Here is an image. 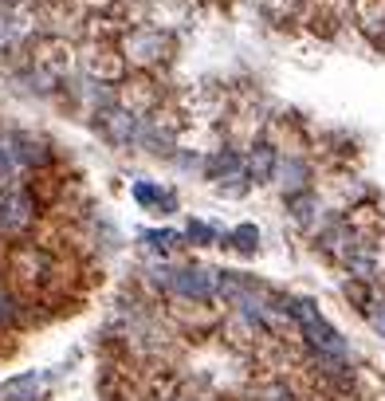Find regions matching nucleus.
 Listing matches in <instances>:
<instances>
[{
	"instance_id": "f257e3e1",
	"label": "nucleus",
	"mask_w": 385,
	"mask_h": 401,
	"mask_svg": "<svg viewBox=\"0 0 385 401\" xmlns=\"http://www.w3.org/2000/svg\"><path fill=\"white\" fill-rule=\"evenodd\" d=\"M9 268H12L16 287L28 291V295H48V291L55 287V280H60V264L52 260V252H43V248H35V244L12 248Z\"/></svg>"
},
{
	"instance_id": "f03ea898",
	"label": "nucleus",
	"mask_w": 385,
	"mask_h": 401,
	"mask_svg": "<svg viewBox=\"0 0 385 401\" xmlns=\"http://www.w3.org/2000/svg\"><path fill=\"white\" fill-rule=\"evenodd\" d=\"M287 315L295 319V323L303 326V334H307V342L311 346H318V354H334V358H342L346 354V342H342V334L334 331L330 323H326L323 315H318V307L315 303H307V299H291L287 303Z\"/></svg>"
},
{
	"instance_id": "7ed1b4c3",
	"label": "nucleus",
	"mask_w": 385,
	"mask_h": 401,
	"mask_svg": "<svg viewBox=\"0 0 385 401\" xmlns=\"http://www.w3.org/2000/svg\"><path fill=\"white\" fill-rule=\"evenodd\" d=\"M169 55V35L162 32H150V28H138L122 40V60L138 63V67H154Z\"/></svg>"
},
{
	"instance_id": "20e7f679",
	"label": "nucleus",
	"mask_w": 385,
	"mask_h": 401,
	"mask_svg": "<svg viewBox=\"0 0 385 401\" xmlns=\"http://www.w3.org/2000/svg\"><path fill=\"white\" fill-rule=\"evenodd\" d=\"M94 130H103V138L111 145H130L142 130H138V119L122 106H103V111L94 114Z\"/></svg>"
},
{
	"instance_id": "39448f33",
	"label": "nucleus",
	"mask_w": 385,
	"mask_h": 401,
	"mask_svg": "<svg viewBox=\"0 0 385 401\" xmlns=\"http://www.w3.org/2000/svg\"><path fill=\"white\" fill-rule=\"evenodd\" d=\"M169 283L177 295H185V299H197V303H205V299H213V291H216V280L205 272V268H181V272H169Z\"/></svg>"
},
{
	"instance_id": "423d86ee",
	"label": "nucleus",
	"mask_w": 385,
	"mask_h": 401,
	"mask_svg": "<svg viewBox=\"0 0 385 401\" xmlns=\"http://www.w3.org/2000/svg\"><path fill=\"white\" fill-rule=\"evenodd\" d=\"M122 111H130L134 119L150 114L157 106V87L150 79H122V99H118Z\"/></svg>"
},
{
	"instance_id": "0eeeda50",
	"label": "nucleus",
	"mask_w": 385,
	"mask_h": 401,
	"mask_svg": "<svg viewBox=\"0 0 385 401\" xmlns=\"http://www.w3.org/2000/svg\"><path fill=\"white\" fill-rule=\"evenodd\" d=\"M35 63H40L52 79H60L71 71V48L63 40H43L40 48H35Z\"/></svg>"
},
{
	"instance_id": "6e6552de",
	"label": "nucleus",
	"mask_w": 385,
	"mask_h": 401,
	"mask_svg": "<svg viewBox=\"0 0 385 401\" xmlns=\"http://www.w3.org/2000/svg\"><path fill=\"white\" fill-rule=\"evenodd\" d=\"M87 71H91L94 79H103V83H118L122 71H126V60H122L118 52H111V48H94V52L87 55Z\"/></svg>"
},
{
	"instance_id": "1a4fd4ad",
	"label": "nucleus",
	"mask_w": 385,
	"mask_h": 401,
	"mask_svg": "<svg viewBox=\"0 0 385 401\" xmlns=\"http://www.w3.org/2000/svg\"><path fill=\"white\" fill-rule=\"evenodd\" d=\"M32 221V197L28 193H9L4 205H0V224L4 229H24Z\"/></svg>"
},
{
	"instance_id": "9d476101",
	"label": "nucleus",
	"mask_w": 385,
	"mask_h": 401,
	"mask_svg": "<svg viewBox=\"0 0 385 401\" xmlns=\"http://www.w3.org/2000/svg\"><path fill=\"white\" fill-rule=\"evenodd\" d=\"M244 170H248V177L256 181V185L272 181L275 177V150L267 142H260L256 150H252V158H248V165H244Z\"/></svg>"
},
{
	"instance_id": "9b49d317",
	"label": "nucleus",
	"mask_w": 385,
	"mask_h": 401,
	"mask_svg": "<svg viewBox=\"0 0 385 401\" xmlns=\"http://www.w3.org/2000/svg\"><path fill=\"white\" fill-rule=\"evenodd\" d=\"M354 16L366 32H377L385 24V0H354Z\"/></svg>"
},
{
	"instance_id": "f8f14e48",
	"label": "nucleus",
	"mask_w": 385,
	"mask_h": 401,
	"mask_svg": "<svg viewBox=\"0 0 385 401\" xmlns=\"http://www.w3.org/2000/svg\"><path fill=\"white\" fill-rule=\"evenodd\" d=\"M244 162H240L236 154H232V150H224V154H216L213 158V177L216 181H244Z\"/></svg>"
},
{
	"instance_id": "ddd939ff",
	"label": "nucleus",
	"mask_w": 385,
	"mask_h": 401,
	"mask_svg": "<svg viewBox=\"0 0 385 401\" xmlns=\"http://www.w3.org/2000/svg\"><path fill=\"white\" fill-rule=\"evenodd\" d=\"M232 248H236V252H244V256H252V252H256L260 248V232H256V224H240V229H232Z\"/></svg>"
},
{
	"instance_id": "4468645a",
	"label": "nucleus",
	"mask_w": 385,
	"mask_h": 401,
	"mask_svg": "<svg viewBox=\"0 0 385 401\" xmlns=\"http://www.w3.org/2000/svg\"><path fill=\"white\" fill-rule=\"evenodd\" d=\"M287 213H291L295 221H311V216H315V197H311L307 189L291 193V197H287Z\"/></svg>"
},
{
	"instance_id": "2eb2a0df",
	"label": "nucleus",
	"mask_w": 385,
	"mask_h": 401,
	"mask_svg": "<svg viewBox=\"0 0 385 401\" xmlns=\"http://www.w3.org/2000/svg\"><path fill=\"white\" fill-rule=\"evenodd\" d=\"M185 240H193V244L205 248V244H216V232L208 229L205 221H193V224H189V232H185Z\"/></svg>"
},
{
	"instance_id": "dca6fc26",
	"label": "nucleus",
	"mask_w": 385,
	"mask_h": 401,
	"mask_svg": "<svg viewBox=\"0 0 385 401\" xmlns=\"http://www.w3.org/2000/svg\"><path fill=\"white\" fill-rule=\"evenodd\" d=\"M24 35V28L16 24V20H9V16H0V48H12V43Z\"/></svg>"
},
{
	"instance_id": "f3484780",
	"label": "nucleus",
	"mask_w": 385,
	"mask_h": 401,
	"mask_svg": "<svg viewBox=\"0 0 385 401\" xmlns=\"http://www.w3.org/2000/svg\"><path fill=\"white\" fill-rule=\"evenodd\" d=\"M283 177H291V181H283V185H291V193H299L303 177H307V165H303V162H287V165H283Z\"/></svg>"
},
{
	"instance_id": "a211bd4d",
	"label": "nucleus",
	"mask_w": 385,
	"mask_h": 401,
	"mask_svg": "<svg viewBox=\"0 0 385 401\" xmlns=\"http://www.w3.org/2000/svg\"><path fill=\"white\" fill-rule=\"evenodd\" d=\"M134 197L142 201V205H162V201H165L162 189H157V185H146V181H138V185H134Z\"/></svg>"
},
{
	"instance_id": "6ab92c4d",
	"label": "nucleus",
	"mask_w": 385,
	"mask_h": 401,
	"mask_svg": "<svg viewBox=\"0 0 385 401\" xmlns=\"http://www.w3.org/2000/svg\"><path fill=\"white\" fill-rule=\"evenodd\" d=\"M35 382H40V378H20V382H9V385H4V397H12V401H20V397H24V393L28 390H35Z\"/></svg>"
},
{
	"instance_id": "aec40b11",
	"label": "nucleus",
	"mask_w": 385,
	"mask_h": 401,
	"mask_svg": "<svg viewBox=\"0 0 385 401\" xmlns=\"http://www.w3.org/2000/svg\"><path fill=\"white\" fill-rule=\"evenodd\" d=\"M146 240L165 252V248H177V244H181V232H169V229H165V232H146Z\"/></svg>"
},
{
	"instance_id": "412c9836",
	"label": "nucleus",
	"mask_w": 385,
	"mask_h": 401,
	"mask_svg": "<svg viewBox=\"0 0 385 401\" xmlns=\"http://www.w3.org/2000/svg\"><path fill=\"white\" fill-rule=\"evenodd\" d=\"M12 170H16V150L9 142H0V177H9Z\"/></svg>"
},
{
	"instance_id": "4be33fe9",
	"label": "nucleus",
	"mask_w": 385,
	"mask_h": 401,
	"mask_svg": "<svg viewBox=\"0 0 385 401\" xmlns=\"http://www.w3.org/2000/svg\"><path fill=\"white\" fill-rule=\"evenodd\" d=\"M264 401H295V393L287 385H267L264 390Z\"/></svg>"
},
{
	"instance_id": "5701e85b",
	"label": "nucleus",
	"mask_w": 385,
	"mask_h": 401,
	"mask_svg": "<svg viewBox=\"0 0 385 401\" xmlns=\"http://www.w3.org/2000/svg\"><path fill=\"white\" fill-rule=\"evenodd\" d=\"M264 4H267V12H272V16H287L299 0H264Z\"/></svg>"
},
{
	"instance_id": "b1692460",
	"label": "nucleus",
	"mask_w": 385,
	"mask_h": 401,
	"mask_svg": "<svg viewBox=\"0 0 385 401\" xmlns=\"http://www.w3.org/2000/svg\"><path fill=\"white\" fill-rule=\"evenodd\" d=\"M0 4H9V9H16V4H24V0H0Z\"/></svg>"
}]
</instances>
